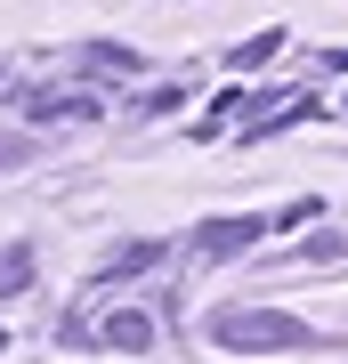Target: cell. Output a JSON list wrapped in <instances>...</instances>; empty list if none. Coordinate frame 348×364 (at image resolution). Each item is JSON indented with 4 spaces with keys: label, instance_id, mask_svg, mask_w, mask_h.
<instances>
[{
    "label": "cell",
    "instance_id": "6da1fadb",
    "mask_svg": "<svg viewBox=\"0 0 348 364\" xmlns=\"http://www.w3.org/2000/svg\"><path fill=\"white\" fill-rule=\"evenodd\" d=\"M211 340H219V348H300V332L292 316H268V308H227L219 324H211Z\"/></svg>",
    "mask_w": 348,
    "mask_h": 364
},
{
    "label": "cell",
    "instance_id": "7a4b0ae2",
    "mask_svg": "<svg viewBox=\"0 0 348 364\" xmlns=\"http://www.w3.org/2000/svg\"><path fill=\"white\" fill-rule=\"evenodd\" d=\"M259 235H268V219H219V227H203V251L211 259H235V251L259 243Z\"/></svg>",
    "mask_w": 348,
    "mask_h": 364
},
{
    "label": "cell",
    "instance_id": "3957f363",
    "mask_svg": "<svg viewBox=\"0 0 348 364\" xmlns=\"http://www.w3.org/2000/svg\"><path fill=\"white\" fill-rule=\"evenodd\" d=\"M105 348H122V356H138V348H154V316H146V308H122L114 324H105Z\"/></svg>",
    "mask_w": 348,
    "mask_h": 364
},
{
    "label": "cell",
    "instance_id": "277c9868",
    "mask_svg": "<svg viewBox=\"0 0 348 364\" xmlns=\"http://www.w3.org/2000/svg\"><path fill=\"white\" fill-rule=\"evenodd\" d=\"M57 114H97V97H81V90H57V97H33V122H57Z\"/></svg>",
    "mask_w": 348,
    "mask_h": 364
},
{
    "label": "cell",
    "instance_id": "5b68a950",
    "mask_svg": "<svg viewBox=\"0 0 348 364\" xmlns=\"http://www.w3.org/2000/svg\"><path fill=\"white\" fill-rule=\"evenodd\" d=\"M138 267H154V243H122V251H114V259H105L97 275L114 284V275H138Z\"/></svg>",
    "mask_w": 348,
    "mask_h": 364
},
{
    "label": "cell",
    "instance_id": "8992f818",
    "mask_svg": "<svg viewBox=\"0 0 348 364\" xmlns=\"http://www.w3.org/2000/svg\"><path fill=\"white\" fill-rule=\"evenodd\" d=\"M33 284V259H25V251H9V259H0V291H25Z\"/></svg>",
    "mask_w": 348,
    "mask_h": 364
}]
</instances>
